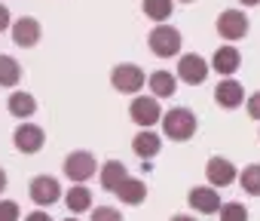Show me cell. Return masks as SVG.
<instances>
[{"mask_svg": "<svg viewBox=\"0 0 260 221\" xmlns=\"http://www.w3.org/2000/svg\"><path fill=\"white\" fill-rule=\"evenodd\" d=\"M132 151H135L141 160H153V157L162 151V139H159L153 129H141V132L132 139Z\"/></svg>", "mask_w": 260, "mask_h": 221, "instance_id": "2e32d148", "label": "cell"}, {"mask_svg": "<svg viewBox=\"0 0 260 221\" xmlns=\"http://www.w3.org/2000/svg\"><path fill=\"white\" fill-rule=\"evenodd\" d=\"M239 4H242V7H257L260 0H239Z\"/></svg>", "mask_w": 260, "mask_h": 221, "instance_id": "1f68e13d", "label": "cell"}, {"mask_svg": "<svg viewBox=\"0 0 260 221\" xmlns=\"http://www.w3.org/2000/svg\"><path fill=\"white\" fill-rule=\"evenodd\" d=\"M7 107H10V114H13V117L28 120V117L37 114V98H34L31 92H13L10 101H7Z\"/></svg>", "mask_w": 260, "mask_h": 221, "instance_id": "ac0fdd59", "label": "cell"}, {"mask_svg": "<svg viewBox=\"0 0 260 221\" xmlns=\"http://www.w3.org/2000/svg\"><path fill=\"white\" fill-rule=\"evenodd\" d=\"M22 80V65L13 56H0V86H16Z\"/></svg>", "mask_w": 260, "mask_h": 221, "instance_id": "7402d4cb", "label": "cell"}, {"mask_svg": "<svg viewBox=\"0 0 260 221\" xmlns=\"http://www.w3.org/2000/svg\"><path fill=\"white\" fill-rule=\"evenodd\" d=\"M92 221H125V218H122V212L113 209V206H95V209H92Z\"/></svg>", "mask_w": 260, "mask_h": 221, "instance_id": "d4e9b609", "label": "cell"}, {"mask_svg": "<svg viewBox=\"0 0 260 221\" xmlns=\"http://www.w3.org/2000/svg\"><path fill=\"white\" fill-rule=\"evenodd\" d=\"M169 221H196L193 215H175V218H169Z\"/></svg>", "mask_w": 260, "mask_h": 221, "instance_id": "4dcf8cb0", "label": "cell"}, {"mask_svg": "<svg viewBox=\"0 0 260 221\" xmlns=\"http://www.w3.org/2000/svg\"><path fill=\"white\" fill-rule=\"evenodd\" d=\"M95 169H98V163H95V154H89V151H71L64 157V175L77 184L89 181L95 175Z\"/></svg>", "mask_w": 260, "mask_h": 221, "instance_id": "277c9868", "label": "cell"}, {"mask_svg": "<svg viewBox=\"0 0 260 221\" xmlns=\"http://www.w3.org/2000/svg\"><path fill=\"white\" fill-rule=\"evenodd\" d=\"M162 135H169V142H190L196 135V114L190 107H172L169 114H162Z\"/></svg>", "mask_w": 260, "mask_h": 221, "instance_id": "6da1fadb", "label": "cell"}, {"mask_svg": "<svg viewBox=\"0 0 260 221\" xmlns=\"http://www.w3.org/2000/svg\"><path fill=\"white\" fill-rule=\"evenodd\" d=\"M245 107H248V117H251V120H260V92L248 95V98H245Z\"/></svg>", "mask_w": 260, "mask_h": 221, "instance_id": "4316f807", "label": "cell"}, {"mask_svg": "<svg viewBox=\"0 0 260 221\" xmlns=\"http://www.w3.org/2000/svg\"><path fill=\"white\" fill-rule=\"evenodd\" d=\"M10 25H13V16H10V10H7L4 4H0V34H4Z\"/></svg>", "mask_w": 260, "mask_h": 221, "instance_id": "83f0119b", "label": "cell"}, {"mask_svg": "<svg viewBox=\"0 0 260 221\" xmlns=\"http://www.w3.org/2000/svg\"><path fill=\"white\" fill-rule=\"evenodd\" d=\"M28 194H31L34 206L46 209V206H52V203L61 200V184H58V178H52V175H37V178H31Z\"/></svg>", "mask_w": 260, "mask_h": 221, "instance_id": "52a82bcc", "label": "cell"}, {"mask_svg": "<svg viewBox=\"0 0 260 221\" xmlns=\"http://www.w3.org/2000/svg\"><path fill=\"white\" fill-rule=\"evenodd\" d=\"M10 31H13V43H16V46H22V49L37 46V43H40V37H43L40 22H37V19H31V16L16 19V22L10 25Z\"/></svg>", "mask_w": 260, "mask_h": 221, "instance_id": "ba28073f", "label": "cell"}, {"mask_svg": "<svg viewBox=\"0 0 260 221\" xmlns=\"http://www.w3.org/2000/svg\"><path fill=\"white\" fill-rule=\"evenodd\" d=\"M147 86H150L153 98H172V95L178 92V77L169 74V71H153V74L147 77Z\"/></svg>", "mask_w": 260, "mask_h": 221, "instance_id": "e0dca14e", "label": "cell"}, {"mask_svg": "<svg viewBox=\"0 0 260 221\" xmlns=\"http://www.w3.org/2000/svg\"><path fill=\"white\" fill-rule=\"evenodd\" d=\"M181 43H184L181 31H178V28H172L169 22L156 25V28L150 31V37H147L150 52H153V56H159V59H175V56L181 52Z\"/></svg>", "mask_w": 260, "mask_h": 221, "instance_id": "7a4b0ae2", "label": "cell"}, {"mask_svg": "<svg viewBox=\"0 0 260 221\" xmlns=\"http://www.w3.org/2000/svg\"><path fill=\"white\" fill-rule=\"evenodd\" d=\"M141 10H144L147 19H153L156 25H162V22H169V16L175 13V0H144Z\"/></svg>", "mask_w": 260, "mask_h": 221, "instance_id": "44dd1931", "label": "cell"}, {"mask_svg": "<svg viewBox=\"0 0 260 221\" xmlns=\"http://www.w3.org/2000/svg\"><path fill=\"white\" fill-rule=\"evenodd\" d=\"M25 221H52V218H49L46 212H40V209H37V212H31V215H28Z\"/></svg>", "mask_w": 260, "mask_h": 221, "instance_id": "f1b7e54d", "label": "cell"}, {"mask_svg": "<svg viewBox=\"0 0 260 221\" xmlns=\"http://www.w3.org/2000/svg\"><path fill=\"white\" fill-rule=\"evenodd\" d=\"M178 4H193V0H178Z\"/></svg>", "mask_w": 260, "mask_h": 221, "instance_id": "836d02e7", "label": "cell"}, {"mask_svg": "<svg viewBox=\"0 0 260 221\" xmlns=\"http://www.w3.org/2000/svg\"><path fill=\"white\" fill-rule=\"evenodd\" d=\"M236 175H239V172H236V166H233L226 157H211L208 166H205V178H208V184L217 187V190H220V187H230V184L236 181Z\"/></svg>", "mask_w": 260, "mask_h": 221, "instance_id": "8fae6325", "label": "cell"}, {"mask_svg": "<svg viewBox=\"0 0 260 221\" xmlns=\"http://www.w3.org/2000/svg\"><path fill=\"white\" fill-rule=\"evenodd\" d=\"M248 28H251V22H248V16H245L242 10H223V13L217 16V34H220L223 40H230V43L242 40V37L248 34Z\"/></svg>", "mask_w": 260, "mask_h": 221, "instance_id": "8992f818", "label": "cell"}, {"mask_svg": "<svg viewBox=\"0 0 260 221\" xmlns=\"http://www.w3.org/2000/svg\"><path fill=\"white\" fill-rule=\"evenodd\" d=\"M242 181V190L248 197H260V163H251L242 169V175H236Z\"/></svg>", "mask_w": 260, "mask_h": 221, "instance_id": "603a6c76", "label": "cell"}, {"mask_svg": "<svg viewBox=\"0 0 260 221\" xmlns=\"http://www.w3.org/2000/svg\"><path fill=\"white\" fill-rule=\"evenodd\" d=\"M239 65H242L239 49H236L233 43H226V46H217V49H214V56H211V65H208V68H214V71H217V74H223V77H233V74L239 71Z\"/></svg>", "mask_w": 260, "mask_h": 221, "instance_id": "4fadbf2b", "label": "cell"}, {"mask_svg": "<svg viewBox=\"0 0 260 221\" xmlns=\"http://www.w3.org/2000/svg\"><path fill=\"white\" fill-rule=\"evenodd\" d=\"M187 203H190V209H196V212H202V215H214V212L220 209V194H217V187H211V184L193 187V190L187 194Z\"/></svg>", "mask_w": 260, "mask_h": 221, "instance_id": "7c38bea8", "label": "cell"}, {"mask_svg": "<svg viewBox=\"0 0 260 221\" xmlns=\"http://www.w3.org/2000/svg\"><path fill=\"white\" fill-rule=\"evenodd\" d=\"M113 194H116L125 206H141V203L147 200V184H144L141 178H128V175H125Z\"/></svg>", "mask_w": 260, "mask_h": 221, "instance_id": "9a60e30c", "label": "cell"}, {"mask_svg": "<svg viewBox=\"0 0 260 221\" xmlns=\"http://www.w3.org/2000/svg\"><path fill=\"white\" fill-rule=\"evenodd\" d=\"M13 145H16V151H22V154H37V151H43V145H46V132H43L37 123H22V126L13 132Z\"/></svg>", "mask_w": 260, "mask_h": 221, "instance_id": "9c48e42d", "label": "cell"}, {"mask_svg": "<svg viewBox=\"0 0 260 221\" xmlns=\"http://www.w3.org/2000/svg\"><path fill=\"white\" fill-rule=\"evenodd\" d=\"M217 215H220V221H248V209H245L239 200H233V203H220Z\"/></svg>", "mask_w": 260, "mask_h": 221, "instance_id": "cb8c5ba5", "label": "cell"}, {"mask_svg": "<svg viewBox=\"0 0 260 221\" xmlns=\"http://www.w3.org/2000/svg\"><path fill=\"white\" fill-rule=\"evenodd\" d=\"M125 175H128V169H125L119 160H107V163L101 166V187H104L107 194H113Z\"/></svg>", "mask_w": 260, "mask_h": 221, "instance_id": "d6986e66", "label": "cell"}, {"mask_svg": "<svg viewBox=\"0 0 260 221\" xmlns=\"http://www.w3.org/2000/svg\"><path fill=\"white\" fill-rule=\"evenodd\" d=\"M19 206L13 200H0V221H19Z\"/></svg>", "mask_w": 260, "mask_h": 221, "instance_id": "484cf974", "label": "cell"}, {"mask_svg": "<svg viewBox=\"0 0 260 221\" xmlns=\"http://www.w3.org/2000/svg\"><path fill=\"white\" fill-rule=\"evenodd\" d=\"M128 117H132V123H135V126H141V129H150V126H156V123L162 120L159 101H156L153 95H135L132 107H128Z\"/></svg>", "mask_w": 260, "mask_h": 221, "instance_id": "3957f363", "label": "cell"}, {"mask_svg": "<svg viewBox=\"0 0 260 221\" xmlns=\"http://www.w3.org/2000/svg\"><path fill=\"white\" fill-rule=\"evenodd\" d=\"M4 190H7V172L0 169V194H4Z\"/></svg>", "mask_w": 260, "mask_h": 221, "instance_id": "f546056e", "label": "cell"}, {"mask_svg": "<svg viewBox=\"0 0 260 221\" xmlns=\"http://www.w3.org/2000/svg\"><path fill=\"white\" fill-rule=\"evenodd\" d=\"M64 203H68V209H71L74 215H80V212H89V209H92V194H89L86 184H74V187L68 190Z\"/></svg>", "mask_w": 260, "mask_h": 221, "instance_id": "ffe728a7", "label": "cell"}, {"mask_svg": "<svg viewBox=\"0 0 260 221\" xmlns=\"http://www.w3.org/2000/svg\"><path fill=\"white\" fill-rule=\"evenodd\" d=\"M214 101H217L220 107L233 110V107H239V104L245 101V86H242L239 80L226 77L223 83H217V86H214Z\"/></svg>", "mask_w": 260, "mask_h": 221, "instance_id": "5bb4252c", "label": "cell"}, {"mask_svg": "<svg viewBox=\"0 0 260 221\" xmlns=\"http://www.w3.org/2000/svg\"><path fill=\"white\" fill-rule=\"evenodd\" d=\"M110 86H113L116 92L135 95V92H141V86H144V71H141L138 65H116V68L110 71Z\"/></svg>", "mask_w": 260, "mask_h": 221, "instance_id": "5b68a950", "label": "cell"}, {"mask_svg": "<svg viewBox=\"0 0 260 221\" xmlns=\"http://www.w3.org/2000/svg\"><path fill=\"white\" fill-rule=\"evenodd\" d=\"M178 77H181L184 83H190V86H199V83H205V77H208V62H205L202 56H196V52H187V56H181V62H178Z\"/></svg>", "mask_w": 260, "mask_h": 221, "instance_id": "30bf717a", "label": "cell"}, {"mask_svg": "<svg viewBox=\"0 0 260 221\" xmlns=\"http://www.w3.org/2000/svg\"><path fill=\"white\" fill-rule=\"evenodd\" d=\"M61 221H80V218H61Z\"/></svg>", "mask_w": 260, "mask_h": 221, "instance_id": "d6a6232c", "label": "cell"}]
</instances>
